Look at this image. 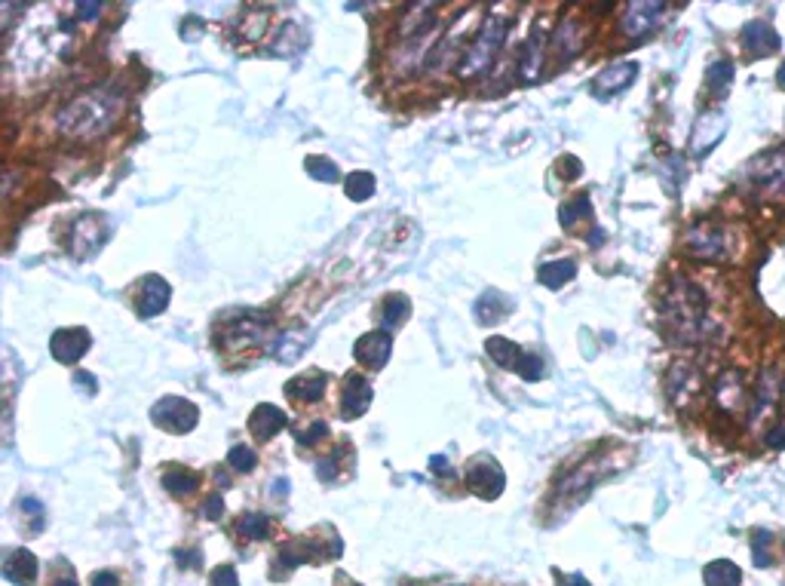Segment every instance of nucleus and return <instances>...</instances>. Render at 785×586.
<instances>
[{
  "mask_svg": "<svg viewBox=\"0 0 785 586\" xmlns=\"http://www.w3.org/2000/svg\"><path fill=\"white\" fill-rule=\"evenodd\" d=\"M709 329L706 295L687 280H672L663 295V332L672 344H697Z\"/></svg>",
  "mask_w": 785,
  "mask_h": 586,
  "instance_id": "nucleus-1",
  "label": "nucleus"
},
{
  "mask_svg": "<svg viewBox=\"0 0 785 586\" xmlns=\"http://www.w3.org/2000/svg\"><path fill=\"white\" fill-rule=\"evenodd\" d=\"M123 99L117 93H105V89H96V93H86L77 102H71L62 111V129L68 135H77V139H89V135L105 132L114 117L120 114Z\"/></svg>",
  "mask_w": 785,
  "mask_h": 586,
  "instance_id": "nucleus-2",
  "label": "nucleus"
},
{
  "mask_svg": "<svg viewBox=\"0 0 785 586\" xmlns=\"http://www.w3.org/2000/svg\"><path fill=\"white\" fill-rule=\"evenodd\" d=\"M743 185L758 203H785V145L758 154L743 172Z\"/></svg>",
  "mask_w": 785,
  "mask_h": 586,
  "instance_id": "nucleus-3",
  "label": "nucleus"
},
{
  "mask_svg": "<svg viewBox=\"0 0 785 586\" xmlns=\"http://www.w3.org/2000/svg\"><path fill=\"white\" fill-rule=\"evenodd\" d=\"M506 28H510V22H506V19H494V16L485 19L482 31L473 40V47L464 53V59H460V77L473 80V77L485 74L494 65V59H497V53L503 47Z\"/></svg>",
  "mask_w": 785,
  "mask_h": 586,
  "instance_id": "nucleus-4",
  "label": "nucleus"
},
{
  "mask_svg": "<svg viewBox=\"0 0 785 586\" xmlns=\"http://www.w3.org/2000/svg\"><path fill=\"white\" fill-rule=\"evenodd\" d=\"M151 418L166 433H191L197 427V421H200V412H197V405L188 402V399L166 396L151 409Z\"/></svg>",
  "mask_w": 785,
  "mask_h": 586,
  "instance_id": "nucleus-5",
  "label": "nucleus"
},
{
  "mask_svg": "<svg viewBox=\"0 0 785 586\" xmlns=\"http://www.w3.org/2000/svg\"><path fill=\"white\" fill-rule=\"evenodd\" d=\"M467 485L479 494V498H485V501H494V498H500V491H503V485H506V476H503V470H500V464L494 461V458H488V455H479V458H473L470 464H467Z\"/></svg>",
  "mask_w": 785,
  "mask_h": 586,
  "instance_id": "nucleus-6",
  "label": "nucleus"
},
{
  "mask_svg": "<svg viewBox=\"0 0 785 586\" xmlns=\"http://www.w3.org/2000/svg\"><path fill=\"white\" fill-rule=\"evenodd\" d=\"M727 132V114L724 111H703L694 120V129H690V154L694 157H706Z\"/></svg>",
  "mask_w": 785,
  "mask_h": 586,
  "instance_id": "nucleus-7",
  "label": "nucleus"
},
{
  "mask_svg": "<svg viewBox=\"0 0 785 586\" xmlns=\"http://www.w3.org/2000/svg\"><path fill=\"white\" fill-rule=\"evenodd\" d=\"M687 252L694 258H703V261L724 258L727 255L724 228L721 224H712V221H700L697 228H690V234H687Z\"/></svg>",
  "mask_w": 785,
  "mask_h": 586,
  "instance_id": "nucleus-8",
  "label": "nucleus"
},
{
  "mask_svg": "<svg viewBox=\"0 0 785 586\" xmlns=\"http://www.w3.org/2000/svg\"><path fill=\"white\" fill-rule=\"evenodd\" d=\"M666 16V4H648V0H641V4H629L623 19H620V31L629 37V40H641L648 37Z\"/></svg>",
  "mask_w": 785,
  "mask_h": 586,
  "instance_id": "nucleus-9",
  "label": "nucleus"
},
{
  "mask_svg": "<svg viewBox=\"0 0 785 586\" xmlns=\"http://www.w3.org/2000/svg\"><path fill=\"white\" fill-rule=\"evenodd\" d=\"M638 62H617V65H608L605 71H598L595 80H592V93L598 99H611V96H620L626 89L635 83L638 77Z\"/></svg>",
  "mask_w": 785,
  "mask_h": 586,
  "instance_id": "nucleus-10",
  "label": "nucleus"
},
{
  "mask_svg": "<svg viewBox=\"0 0 785 586\" xmlns=\"http://www.w3.org/2000/svg\"><path fill=\"white\" fill-rule=\"evenodd\" d=\"M105 237H108L105 218H102V215H83V218L74 224V237H71V243H74V255H77V258L92 255L96 249H102Z\"/></svg>",
  "mask_w": 785,
  "mask_h": 586,
  "instance_id": "nucleus-11",
  "label": "nucleus"
},
{
  "mask_svg": "<svg viewBox=\"0 0 785 586\" xmlns=\"http://www.w3.org/2000/svg\"><path fill=\"white\" fill-rule=\"evenodd\" d=\"M353 353H356V359H359L362 366L384 369L390 353H393V338H390V332H384V329H381V332H368V335H362V338L356 341Z\"/></svg>",
  "mask_w": 785,
  "mask_h": 586,
  "instance_id": "nucleus-12",
  "label": "nucleus"
},
{
  "mask_svg": "<svg viewBox=\"0 0 785 586\" xmlns=\"http://www.w3.org/2000/svg\"><path fill=\"white\" fill-rule=\"evenodd\" d=\"M89 350V332L86 329H59L53 338H50V353L56 363H77L83 359V353Z\"/></svg>",
  "mask_w": 785,
  "mask_h": 586,
  "instance_id": "nucleus-13",
  "label": "nucleus"
},
{
  "mask_svg": "<svg viewBox=\"0 0 785 586\" xmlns=\"http://www.w3.org/2000/svg\"><path fill=\"white\" fill-rule=\"evenodd\" d=\"M743 47L752 53V56H773L776 50H779V34H776V28L767 22V19H752V22H746L743 25Z\"/></svg>",
  "mask_w": 785,
  "mask_h": 586,
  "instance_id": "nucleus-14",
  "label": "nucleus"
},
{
  "mask_svg": "<svg viewBox=\"0 0 785 586\" xmlns=\"http://www.w3.org/2000/svg\"><path fill=\"white\" fill-rule=\"evenodd\" d=\"M372 384H368V378H362V375H350L347 381H344V393H341V412H344V418H359V415H365L368 412V405H372Z\"/></svg>",
  "mask_w": 785,
  "mask_h": 586,
  "instance_id": "nucleus-15",
  "label": "nucleus"
},
{
  "mask_svg": "<svg viewBox=\"0 0 785 586\" xmlns=\"http://www.w3.org/2000/svg\"><path fill=\"white\" fill-rule=\"evenodd\" d=\"M169 298H172L169 283H166L163 277H148V280L142 283V295H138V301H135L138 317H145V320H148V317H157V313L166 310Z\"/></svg>",
  "mask_w": 785,
  "mask_h": 586,
  "instance_id": "nucleus-16",
  "label": "nucleus"
},
{
  "mask_svg": "<svg viewBox=\"0 0 785 586\" xmlns=\"http://www.w3.org/2000/svg\"><path fill=\"white\" fill-rule=\"evenodd\" d=\"M715 402L727 412H743L749 405V390L740 372H727L718 384H715Z\"/></svg>",
  "mask_w": 785,
  "mask_h": 586,
  "instance_id": "nucleus-17",
  "label": "nucleus"
},
{
  "mask_svg": "<svg viewBox=\"0 0 785 586\" xmlns=\"http://www.w3.org/2000/svg\"><path fill=\"white\" fill-rule=\"evenodd\" d=\"M485 350H488V356L494 359V363H497L500 369H506V372H522L525 356H528L516 341L500 338V335L488 338V341H485Z\"/></svg>",
  "mask_w": 785,
  "mask_h": 586,
  "instance_id": "nucleus-18",
  "label": "nucleus"
},
{
  "mask_svg": "<svg viewBox=\"0 0 785 586\" xmlns=\"http://www.w3.org/2000/svg\"><path fill=\"white\" fill-rule=\"evenodd\" d=\"M286 424H289L286 412L276 409V405H267V402L258 405V409L252 412V418H249V430H252L255 439H273Z\"/></svg>",
  "mask_w": 785,
  "mask_h": 586,
  "instance_id": "nucleus-19",
  "label": "nucleus"
},
{
  "mask_svg": "<svg viewBox=\"0 0 785 586\" xmlns=\"http://www.w3.org/2000/svg\"><path fill=\"white\" fill-rule=\"evenodd\" d=\"M4 577L16 586H31L37 580V556L31 550H16L4 562Z\"/></svg>",
  "mask_w": 785,
  "mask_h": 586,
  "instance_id": "nucleus-20",
  "label": "nucleus"
},
{
  "mask_svg": "<svg viewBox=\"0 0 785 586\" xmlns=\"http://www.w3.org/2000/svg\"><path fill=\"white\" fill-rule=\"evenodd\" d=\"M577 277V264L571 258H559V261H546L537 267V280L546 289H562L565 283H571Z\"/></svg>",
  "mask_w": 785,
  "mask_h": 586,
  "instance_id": "nucleus-21",
  "label": "nucleus"
},
{
  "mask_svg": "<svg viewBox=\"0 0 785 586\" xmlns=\"http://www.w3.org/2000/svg\"><path fill=\"white\" fill-rule=\"evenodd\" d=\"M510 310H513V301L506 298L503 292L491 289V292H485V295L479 298V304H476V317H479L482 326H488V323H500V320H506V313H510Z\"/></svg>",
  "mask_w": 785,
  "mask_h": 586,
  "instance_id": "nucleus-22",
  "label": "nucleus"
},
{
  "mask_svg": "<svg viewBox=\"0 0 785 586\" xmlns=\"http://www.w3.org/2000/svg\"><path fill=\"white\" fill-rule=\"evenodd\" d=\"M310 347V332L304 329H292V332H283L280 338L273 341V356L280 359V363H295V359L304 356V350Z\"/></svg>",
  "mask_w": 785,
  "mask_h": 586,
  "instance_id": "nucleus-23",
  "label": "nucleus"
},
{
  "mask_svg": "<svg viewBox=\"0 0 785 586\" xmlns=\"http://www.w3.org/2000/svg\"><path fill=\"white\" fill-rule=\"evenodd\" d=\"M322 390H326V375L322 372H310V375H301L286 384V393L295 402H316V399H322Z\"/></svg>",
  "mask_w": 785,
  "mask_h": 586,
  "instance_id": "nucleus-24",
  "label": "nucleus"
},
{
  "mask_svg": "<svg viewBox=\"0 0 785 586\" xmlns=\"http://www.w3.org/2000/svg\"><path fill=\"white\" fill-rule=\"evenodd\" d=\"M703 580H706V586H740L743 571L730 559H715L703 568Z\"/></svg>",
  "mask_w": 785,
  "mask_h": 586,
  "instance_id": "nucleus-25",
  "label": "nucleus"
},
{
  "mask_svg": "<svg viewBox=\"0 0 785 586\" xmlns=\"http://www.w3.org/2000/svg\"><path fill=\"white\" fill-rule=\"evenodd\" d=\"M543 34H540V25L531 31V37H528V43H525V50H522V62H519V68H522V80L525 83H531L537 74H540V65H543Z\"/></svg>",
  "mask_w": 785,
  "mask_h": 586,
  "instance_id": "nucleus-26",
  "label": "nucleus"
},
{
  "mask_svg": "<svg viewBox=\"0 0 785 586\" xmlns=\"http://www.w3.org/2000/svg\"><path fill=\"white\" fill-rule=\"evenodd\" d=\"M408 313H411V301H408L405 295L393 292V295L384 301V307H381V323H384V332H387V329H399V326L408 320Z\"/></svg>",
  "mask_w": 785,
  "mask_h": 586,
  "instance_id": "nucleus-27",
  "label": "nucleus"
},
{
  "mask_svg": "<svg viewBox=\"0 0 785 586\" xmlns=\"http://www.w3.org/2000/svg\"><path fill=\"white\" fill-rule=\"evenodd\" d=\"M344 191L353 203H362L375 194V175H368V172H350L347 175V182H344Z\"/></svg>",
  "mask_w": 785,
  "mask_h": 586,
  "instance_id": "nucleus-28",
  "label": "nucleus"
},
{
  "mask_svg": "<svg viewBox=\"0 0 785 586\" xmlns=\"http://www.w3.org/2000/svg\"><path fill=\"white\" fill-rule=\"evenodd\" d=\"M163 485L172 494H191L197 488V473L184 470V467H172V470L163 473Z\"/></svg>",
  "mask_w": 785,
  "mask_h": 586,
  "instance_id": "nucleus-29",
  "label": "nucleus"
},
{
  "mask_svg": "<svg viewBox=\"0 0 785 586\" xmlns=\"http://www.w3.org/2000/svg\"><path fill=\"white\" fill-rule=\"evenodd\" d=\"M240 534L249 537V540H264L270 534V516L264 513H246L240 519Z\"/></svg>",
  "mask_w": 785,
  "mask_h": 586,
  "instance_id": "nucleus-30",
  "label": "nucleus"
},
{
  "mask_svg": "<svg viewBox=\"0 0 785 586\" xmlns=\"http://www.w3.org/2000/svg\"><path fill=\"white\" fill-rule=\"evenodd\" d=\"M304 166H307L310 178H319V182H326V185H332V182H338V178H341L338 166L332 160H326V157H307Z\"/></svg>",
  "mask_w": 785,
  "mask_h": 586,
  "instance_id": "nucleus-31",
  "label": "nucleus"
},
{
  "mask_svg": "<svg viewBox=\"0 0 785 586\" xmlns=\"http://www.w3.org/2000/svg\"><path fill=\"white\" fill-rule=\"evenodd\" d=\"M752 559L758 568H770L773 565V537L767 531H758L752 540Z\"/></svg>",
  "mask_w": 785,
  "mask_h": 586,
  "instance_id": "nucleus-32",
  "label": "nucleus"
},
{
  "mask_svg": "<svg viewBox=\"0 0 785 586\" xmlns=\"http://www.w3.org/2000/svg\"><path fill=\"white\" fill-rule=\"evenodd\" d=\"M589 215H592V203H589L586 194H580V197H574V200H568L562 206V224H565V228H571L577 218H589Z\"/></svg>",
  "mask_w": 785,
  "mask_h": 586,
  "instance_id": "nucleus-33",
  "label": "nucleus"
},
{
  "mask_svg": "<svg viewBox=\"0 0 785 586\" xmlns=\"http://www.w3.org/2000/svg\"><path fill=\"white\" fill-rule=\"evenodd\" d=\"M255 452L249 445H234L230 448V455H227V464L234 467V470H240V473H252L255 470Z\"/></svg>",
  "mask_w": 785,
  "mask_h": 586,
  "instance_id": "nucleus-34",
  "label": "nucleus"
},
{
  "mask_svg": "<svg viewBox=\"0 0 785 586\" xmlns=\"http://www.w3.org/2000/svg\"><path fill=\"white\" fill-rule=\"evenodd\" d=\"M730 83H733V65H730L727 59L715 62V65L709 68V86L715 89V93H724Z\"/></svg>",
  "mask_w": 785,
  "mask_h": 586,
  "instance_id": "nucleus-35",
  "label": "nucleus"
},
{
  "mask_svg": "<svg viewBox=\"0 0 785 586\" xmlns=\"http://www.w3.org/2000/svg\"><path fill=\"white\" fill-rule=\"evenodd\" d=\"M209 586H240L237 568H234V565H221V568H215L212 577H209Z\"/></svg>",
  "mask_w": 785,
  "mask_h": 586,
  "instance_id": "nucleus-36",
  "label": "nucleus"
},
{
  "mask_svg": "<svg viewBox=\"0 0 785 586\" xmlns=\"http://www.w3.org/2000/svg\"><path fill=\"white\" fill-rule=\"evenodd\" d=\"M525 381H540L543 375H546V369H543V359L537 356V353H528L525 356V366H522V372H519Z\"/></svg>",
  "mask_w": 785,
  "mask_h": 586,
  "instance_id": "nucleus-37",
  "label": "nucleus"
},
{
  "mask_svg": "<svg viewBox=\"0 0 785 586\" xmlns=\"http://www.w3.org/2000/svg\"><path fill=\"white\" fill-rule=\"evenodd\" d=\"M326 433H329L326 424H322V421H313L304 433H298V442H301V445H313V442H319Z\"/></svg>",
  "mask_w": 785,
  "mask_h": 586,
  "instance_id": "nucleus-38",
  "label": "nucleus"
},
{
  "mask_svg": "<svg viewBox=\"0 0 785 586\" xmlns=\"http://www.w3.org/2000/svg\"><path fill=\"white\" fill-rule=\"evenodd\" d=\"M335 473H338V458H326V461H319V467H316V476H319L322 482H332V479H335Z\"/></svg>",
  "mask_w": 785,
  "mask_h": 586,
  "instance_id": "nucleus-39",
  "label": "nucleus"
},
{
  "mask_svg": "<svg viewBox=\"0 0 785 586\" xmlns=\"http://www.w3.org/2000/svg\"><path fill=\"white\" fill-rule=\"evenodd\" d=\"M203 513H206V519H221V513H224V501H221V494H212V498L203 504Z\"/></svg>",
  "mask_w": 785,
  "mask_h": 586,
  "instance_id": "nucleus-40",
  "label": "nucleus"
},
{
  "mask_svg": "<svg viewBox=\"0 0 785 586\" xmlns=\"http://www.w3.org/2000/svg\"><path fill=\"white\" fill-rule=\"evenodd\" d=\"M74 384H80L83 393H96V390H99V381L92 378V375H86V372H74Z\"/></svg>",
  "mask_w": 785,
  "mask_h": 586,
  "instance_id": "nucleus-41",
  "label": "nucleus"
},
{
  "mask_svg": "<svg viewBox=\"0 0 785 586\" xmlns=\"http://www.w3.org/2000/svg\"><path fill=\"white\" fill-rule=\"evenodd\" d=\"M430 470H433L436 476H445V479H451V476H454V470L448 467V461H445V458H439V455H433V458H430Z\"/></svg>",
  "mask_w": 785,
  "mask_h": 586,
  "instance_id": "nucleus-42",
  "label": "nucleus"
},
{
  "mask_svg": "<svg viewBox=\"0 0 785 586\" xmlns=\"http://www.w3.org/2000/svg\"><path fill=\"white\" fill-rule=\"evenodd\" d=\"M764 439H767V445H770V448H785V427L779 424V427L767 430V436H764Z\"/></svg>",
  "mask_w": 785,
  "mask_h": 586,
  "instance_id": "nucleus-43",
  "label": "nucleus"
},
{
  "mask_svg": "<svg viewBox=\"0 0 785 586\" xmlns=\"http://www.w3.org/2000/svg\"><path fill=\"white\" fill-rule=\"evenodd\" d=\"M92 586H120V580L111 571H99L96 577H92Z\"/></svg>",
  "mask_w": 785,
  "mask_h": 586,
  "instance_id": "nucleus-44",
  "label": "nucleus"
},
{
  "mask_svg": "<svg viewBox=\"0 0 785 586\" xmlns=\"http://www.w3.org/2000/svg\"><path fill=\"white\" fill-rule=\"evenodd\" d=\"M77 13H80L83 19H96V16L102 13V4H77Z\"/></svg>",
  "mask_w": 785,
  "mask_h": 586,
  "instance_id": "nucleus-45",
  "label": "nucleus"
},
{
  "mask_svg": "<svg viewBox=\"0 0 785 586\" xmlns=\"http://www.w3.org/2000/svg\"><path fill=\"white\" fill-rule=\"evenodd\" d=\"M562 586H589V580L583 574H568V577H562Z\"/></svg>",
  "mask_w": 785,
  "mask_h": 586,
  "instance_id": "nucleus-46",
  "label": "nucleus"
},
{
  "mask_svg": "<svg viewBox=\"0 0 785 586\" xmlns=\"http://www.w3.org/2000/svg\"><path fill=\"white\" fill-rule=\"evenodd\" d=\"M776 80H779V86L785 89V62L779 65V74H776Z\"/></svg>",
  "mask_w": 785,
  "mask_h": 586,
  "instance_id": "nucleus-47",
  "label": "nucleus"
},
{
  "mask_svg": "<svg viewBox=\"0 0 785 586\" xmlns=\"http://www.w3.org/2000/svg\"><path fill=\"white\" fill-rule=\"evenodd\" d=\"M56 586H77V580H71V577H65V580H59Z\"/></svg>",
  "mask_w": 785,
  "mask_h": 586,
  "instance_id": "nucleus-48",
  "label": "nucleus"
},
{
  "mask_svg": "<svg viewBox=\"0 0 785 586\" xmlns=\"http://www.w3.org/2000/svg\"><path fill=\"white\" fill-rule=\"evenodd\" d=\"M347 586H356V583H347Z\"/></svg>",
  "mask_w": 785,
  "mask_h": 586,
  "instance_id": "nucleus-49",
  "label": "nucleus"
}]
</instances>
